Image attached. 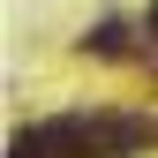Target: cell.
Segmentation results:
<instances>
[{"label": "cell", "instance_id": "obj_1", "mask_svg": "<svg viewBox=\"0 0 158 158\" xmlns=\"http://www.w3.org/2000/svg\"><path fill=\"white\" fill-rule=\"evenodd\" d=\"M83 45H90V53H121V45H128V30H121V23H98Z\"/></svg>", "mask_w": 158, "mask_h": 158}, {"label": "cell", "instance_id": "obj_2", "mask_svg": "<svg viewBox=\"0 0 158 158\" xmlns=\"http://www.w3.org/2000/svg\"><path fill=\"white\" fill-rule=\"evenodd\" d=\"M151 38H158V0H151Z\"/></svg>", "mask_w": 158, "mask_h": 158}]
</instances>
